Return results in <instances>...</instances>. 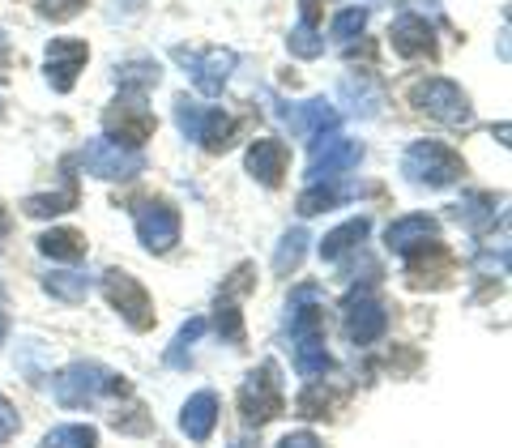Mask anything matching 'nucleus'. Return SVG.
<instances>
[{
    "label": "nucleus",
    "instance_id": "obj_1",
    "mask_svg": "<svg viewBox=\"0 0 512 448\" xmlns=\"http://www.w3.org/2000/svg\"><path fill=\"white\" fill-rule=\"evenodd\" d=\"M52 389H56V402L64 410H82V406H94L99 397H111V393H128V384L124 376H116L111 367L103 363H94V359H77L69 367H60L56 380H52Z\"/></svg>",
    "mask_w": 512,
    "mask_h": 448
},
{
    "label": "nucleus",
    "instance_id": "obj_2",
    "mask_svg": "<svg viewBox=\"0 0 512 448\" xmlns=\"http://www.w3.org/2000/svg\"><path fill=\"white\" fill-rule=\"evenodd\" d=\"M402 175L419 188H448L466 175V163L444 141H410L402 154Z\"/></svg>",
    "mask_w": 512,
    "mask_h": 448
},
{
    "label": "nucleus",
    "instance_id": "obj_3",
    "mask_svg": "<svg viewBox=\"0 0 512 448\" xmlns=\"http://www.w3.org/2000/svg\"><path fill=\"white\" fill-rule=\"evenodd\" d=\"M286 410V393H282V380H278V363L265 359L261 367H252L239 384V414H244L248 427H265L269 419H278Z\"/></svg>",
    "mask_w": 512,
    "mask_h": 448
},
{
    "label": "nucleus",
    "instance_id": "obj_4",
    "mask_svg": "<svg viewBox=\"0 0 512 448\" xmlns=\"http://www.w3.org/2000/svg\"><path fill=\"white\" fill-rule=\"evenodd\" d=\"M410 103L419 111H427L431 120L453 124V128H466L474 120L466 90H461L457 82H448V77H423V82H414L410 86Z\"/></svg>",
    "mask_w": 512,
    "mask_h": 448
},
{
    "label": "nucleus",
    "instance_id": "obj_5",
    "mask_svg": "<svg viewBox=\"0 0 512 448\" xmlns=\"http://www.w3.org/2000/svg\"><path fill=\"white\" fill-rule=\"evenodd\" d=\"M175 124H180V133L188 141H197V146H205V150H227L231 146L227 137H231L235 120L222 107H205L197 99H188V94H180V99H175Z\"/></svg>",
    "mask_w": 512,
    "mask_h": 448
},
{
    "label": "nucleus",
    "instance_id": "obj_6",
    "mask_svg": "<svg viewBox=\"0 0 512 448\" xmlns=\"http://www.w3.org/2000/svg\"><path fill=\"white\" fill-rule=\"evenodd\" d=\"M274 103V116L291 128L299 141H308L316 150L325 137L338 133V107L329 99H303V103H286V99H269Z\"/></svg>",
    "mask_w": 512,
    "mask_h": 448
},
{
    "label": "nucleus",
    "instance_id": "obj_7",
    "mask_svg": "<svg viewBox=\"0 0 512 448\" xmlns=\"http://www.w3.org/2000/svg\"><path fill=\"white\" fill-rule=\"evenodd\" d=\"M77 163H82L94 180L116 184V180H133V175L146 171V154L116 146V141H107V137H94V141H86V146L77 150Z\"/></svg>",
    "mask_w": 512,
    "mask_h": 448
},
{
    "label": "nucleus",
    "instance_id": "obj_8",
    "mask_svg": "<svg viewBox=\"0 0 512 448\" xmlns=\"http://www.w3.org/2000/svg\"><path fill=\"white\" fill-rule=\"evenodd\" d=\"M103 295H107L111 308L128 320V329H137V333L154 329V299L133 274H124V269H107L103 274Z\"/></svg>",
    "mask_w": 512,
    "mask_h": 448
},
{
    "label": "nucleus",
    "instance_id": "obj_9",
    "mask_svg": "<svg viewBox=\"0 0 512 448\" xmlns=\"http://www.w3.org/2000/svg\"><path fill=\"white\" fill-rule=\"evenodd\" d=\"M103 128H107V141H116V146H128V150H141L146 141L154 137V111L146 107V99H124L116 107H107L103 116Z\"/></svg>",
    "mask_w": 512,
    "mask_h": 448
},
{
    "label": "nucleus",
    "instance_id": "obj_10",
    "mask_svg": "<svg viewBox=\"0 0 512 448\" xmlns=\"http://www.w3.org/2000/svg\"><path fill=\"white\" fill-rule=\"evenodd\" d=\"M175 60H180L184 69L192 73V86H197L205 99L222 94V86H227V77L235 69V52H227V47H210V52H188V47H175Z\"/></svg>",
    "mask_w": 512,
    "mask_h": 448
},
{
    "label": "nucleus",
    "instance_id": "obj_11",
    "mask_svg": "<svg viewBox=\"0 0 512 448\" xmlns=\"http://www.w3.org/2000/svg\"><path fill=\"white\" fill-rule=\"evenodd\" d=\"M363 163V141H350L342 133L325 137L320 146L312 150V163H308V180L312 184H325V180H338V175L355 171Z\"/></svg>",
    "mask_w": 512,
    "mask_h": 448
},
{
    "label": "nucleus",
    "instance_id": "obj_12",
    "mask_svg": "<svg viewBox=\"0 0 512 448\" xmlns=\"http://www.w3.org/2000/svg\"><path fill=\"white\" fill-rule=\"evenodd\" d=\"M133 227H137L141 248H150V252H171L180 244V214L167 201H141V210L133 214Z\"/></svg>",
    "mask_w": 512,
    "mask_h": 448
},
{
    "label": "nucleus",
    "instance_id": "obj_13",
    "mask_svg": "<svg viewBox=\"0 0 512 448\" xmlns=\"http://www.w3.org/2000/svg\"><path fill=\"white\" fill-rule=\"evenodd\" d=\"M346 338L355 346H372L384 338V329H389V312H384V303L367 291H355L346 295V320H342Z\"/></svg>",
    "mask_w": 512,
    "mask_h": 448
},
{
    "label": "nucleus",
    "instance_id": "obj_14",
    "mask_svg": "<svg viewBox=\"0 0 512 448\" xmlns=\"http://www.w3.org/2000/svg\"><path fill=\"white\" fill-rule=\"evenodd\" d=\"M90 47L82 39H52L43 52V69H47V86L56 94H69L77 86V73L86 69Z\"/></svg>",
    "mask_w": 512,
    "mask_h": 448
},
{
    "label": "nucleus",
    "instance_id": "obj_15",
    "mask_svg": "<svg viewBox=\"0 0 512 448\" xmlns=\"http://www.w3.org/2000/svg\"><path fill=\"white\" fill-rule=\"evenodd\" d=\"M436 239H440V222L431 214H406V218H397L384 227V244H389V252H397V256H414L427 244H436Z\"/></svg>",
    "mask_w": 512,
    "mask_h": 448
},
{
    "label": "nucleus",
    "instance_id": "obj_16",
    "mask_svg": "<svg viewBox=\"0 0 512 448\" xmlns=\"http://www.w3.org/2000/svg\"><path fill=\"white\" fill-rule=\"evenodd\" d=\"M389 43H393V52L402 60L436 56V30H431L427 18H419V13H402V18H393Z\"/></svg>",
    "mask_w": 512,
    "mask_h": 448
},
{
    "label": "nucleus",
    "instance_id": "obj_17",
    "mask_svg": "<svg viewBox=\"0 0 512 448\" xmlns=\"http://www.w3.org/2000/svg\"><path fill=\"white\" fill-rule=\"evenodd\" d=\"M244 167L248 175H256L265 188H278L282 184V175H286V146L278 137H261V141H252L248 154H244Z\"/></svg>",
    "mask_w": 512,
    "mask_h": 448
},
{
    "label": "nucleus",
    "instance_id": "obj_18",
    "mask_svg": "<svg viewBox=\"0 0 512 448\" xmlns=\"http://www.w3.org/2000/svg\"><path fill=\"white\" fill-rule=\"evenodd\" d=\"M214 423H218V393H210V389H201V393H192L188 402H184V410H180V431L188 440H210V431H214Z\"/></svg>",
    "mask_w": 512,
    "mask_h": 448
},
{
    "label": "nucleus",
    "instance_id": "obj_19",
    "mask_svg": "<svg viewBox=\"0 0 512 448\" xmlns=\"http://www.w3.org/2000/svg\"><path fill=\"white\" fill-rule=\"evenodd\" d=\"M158 77H163V69H158V60H150V56L116 64V86H120V94H128V99H146V90L158 86Z\"/></svg>",
    "mask_w": 512,
    "mask_h": 448
},
{
    "label": "nucleus",
    "instance_id": "obj_20",
    "mask_svg": "<svg viewBox=\"0 0 512 448\" xmlns=\"http://www.w3.org/2000/svg\"><path fill=\"white\" fill-rule=\"evenodd\" d=\"M367 231H372V218H350V222H342V227H333L325 239H320V256H325V261H342L346 252H359Z\"/></svg>",
    "mask_w": 512,
    "mask_h": 448
},
{
    "label": "nucleus",
    "instance_id": "obj_21",
    "mask_svg": "<svg viewBox=\"0 0 512 448\" xmlns=\"http://www.w3.org/2000/svg\"><path fill=\"white\" fill-rule=\"evenodd\" d=\"M342 103L350 107V116H367V120H372L376 116V111L384 107V94L372 86V77H355V73H350V77H342Z\"/></svg>",
    "mask_w": 512,
    "mask_h": 448
},
{
    "label": "nucleus",
    "instance_id": "obj_22",
    "mask_svg": "<svg viewBox=\"0 0 512 448\" xmlns=\"http://www.w3.org/2000/svg\"><path fill=\"white\" fill-rule=\"evenodd\" d=\"M39 252L52 256V261H82L86 256V235L73 227H52L39 235Z\"/></svg>",
    "mask_w": 512,
    "mask_h": 448
},
{
    "label": "nucleus",
    "instance_id": "obj_23",
    "mask_svg": "<svg viewBox=\"0 0 512 448\" xmlns=\"http://www.w3.org/2000/svg\"><path fill=\"white\" fill-rule=\"evenodd\" d=\"M43 291L60 303H82L90 295V278L77 274V269H52V274L43 278Z\"/></svg>",
    "mask_w": 512,
    "mask_h": 448
},
{
    "label": "nucleus",
    "instance_id": "obj_24",
    "mask_svg": "<svg viewBox=\"0 0 512 448\" xmlns=\"http://www.w3.org/2000/svg\"><path fill=\"white\" fill-rule=\"evenodd\" d=\"M308 244H312V235L303 231V227L286 231V235H282V244H278V252H274V274H278V278L295 274V269L303 265V256H308Z\"/></svg>",
    "mask_w": 512,
    "mask_h": 448
},
{
    "label": "nucleus",
    "instance_id": "obj_25",
    "mask_svg": "<svg viewBox=\"0 0 512 448\" xmlns=\"http://www.w3.org/2000/svg\"><path fill=\"white\" fill-rule=\"evenodd\" d=\"M295 372L303 380H325L333 372V355L325 342H295Z\"/></svg>",
    "mask_w": 512,
    "mask_h": 448
},
{
    "label": "nucleus",
    "instance_id": "obj_26",
    "mask_svg": "<svg viewBox=\"0 0 512 448\" xmlns=\"http://www.w3.org/2000/svg\"><path fill=\"white\" fill-rule=\"evenodd\" d=\"M346 197H355V188H333V180H325V184H312V188L299 197V214H303V218L325 214V210H333V205H342Z\"/></svg>",
    "mask_w": 512,
    "mask_h": 448
},
{
    "label": "nucleus",
    "instance_id": "obj_27",
    "mask_svg": "<svg viewBox=\"0 0 512 448\" xmlns=\"http://www.w3.org/2000/svg\"><path fill=\"white\" fill-rule=\"evenodd\" d=\"M77 205V184L69 180L64 184V192H43V197H26L22 201V210L30 214V218H56V214H64V210H73Z\"/></svg>",
    "mask_w": 512,
    "mask_h": 448
},
{
    "label": "nucleus",
    "instance_id": "obj_28",
    "mask_svg": "<svg viewBox=\"0 0 512 448\" xmlns=\"http://www.w3.org/2000/svg\"><path fill=\"white\" fill-rule=\"evenodd\" d=\"M457 218L466 222L470 231H487L495 222V197H491V192H466L461 205H457Z\"/></svg>",
    "mask_w": 512,
    "mask_h": 448
},
{
    "label": "nucleus",
    "instance_id": "obj_29",
    "mask_svg": "<svg viewBox=\"0 0 512 448\" xmlns=\"http://www.w3.org/2000/svg\"><path fill=\"white\" fill-rule=\"evenodd\" d=\"M43 448H99V431L90 423H64L43 436Z\"/></svg>",
    "mask_w": 512,
    "mask_h": 448
},
{
    "label": "nucleus",
    "instance_id": "obj_30",
    "mask_svg": "<svg viewBox=\"0 0 512 448\" xmlns=\"http://www.w3.org/2000/svg\"><path fill=\"white\" fill-rule=\"evenodd\" d=\"M299 419H329V410H333V393L325 389V380H308L303 384V393H299Z\"/></svg>",
    "mask_w": 512,
    "mask_h": 448
},
{
    "label": "nucleus",
    "instance_id": "obj_31",
    "mask_svg": "<svg viewBox=\"0 0 512 448\" xmlns=\"http://www.w3.org/2000/svg\"><path fill=\"white\" fill-rule=\"evenodd\" d=\"M205 329H210V325H205V320L201 316H192L188 320V325H180V333H175V338H171V346H167V367H188V355H192V342H197L201 338V333Z\"/></svg>",
    "mask_w": 512,
    "mask_h": 448
},
{
    "label": "nucleus",
    "instance_id": "obj_32",
    "mask_svg": "<svg viewBox=\"0 0 512 448\" xmlns=\"http://www.w3.org/2000/svg\"><path fill=\"white\" fill-rule=\"evenodd\" d=\"M286 47H291V56L299 60H316V56H325V39H320V30L308 26V22H299L291 30V39H286Z\"/></svg>",
    "mask_w": 512,
    "mask_h": 448
},
{
    "label": "nucleus",
    "instance_id": "obj_33",
    "mask_svg": "<svg viewBox=\"0 0 512 448\" xmlns=\"http://www.w3.org/2000/svg\"><path fill=\"white\" fill-rule=\"evenodd\" d=\"M363 26H367V9H342L338 18H333V26H329V39L350 43V39L363 35Z\"/></svg>",
    "mask_w": 512,
    "mask_h": 448
},
{
    "label": "nucleus",
    "instance_id": "obj_34",
    "mask_svg": "<svg viewBox=\"0 0 512 448\" xmlns=\"http://www.w3.org/2000/svg\"><path fill=\"white\" fill-rule=\"evenodd\" d=\"M214 329L227 338L231 346H239L244 342V320H239V312H235V303H218V316H214Z\"/></svg>",
    "mask_w": 512,
    "mask_h": 448
},
{
    "label": "nucleus",
    "instance_id": "obj_35",
    "mask_svg": "<svg viewBox=\"0 0 512 448\" xmlns=\"http://www.w3.org/2000/svg\"><path fill=\"white\" fill-rule=\"evenodd\" d=\"M13 436H18V410H13L9 397L0 393V444H9Z\"/></svg>",
    "mask_w": 512,
    "mask_h": 448
},
{
    "label": "nucleus",
    "instance_id": "obj_36",
    "mask_svg": "<svg viewBox=\"0 0 512 448\" xmlns=\"http://www.w3.org/2000/svg\"><path fill=\"white\" fill-rule=\"evenodd\" d=\"M248 286H252V265H239V269H235V274H231V282H227V286H222V299H227V303H231L235 295H244V291H248Z\"/></svg>",
    "mask_w": 512,
    "mask_h": 448
},
{
    "label": "nucleus",
    "instance_id": "obj_37",
    "mask_svg": "<svg viewBox=\"0 0 512 448\" xmlns=\"http://www.w3.org/2000/svg\"><path fill=\"white\" fill-rule=\"evenodd\" d=\"M82 5H86V0H43V13H47V18H56V22H64V18H73Z\"/></svg>",
    "mask_w": 512,
    "mask_h": 448
},
{
    "label": "nucleus",
    "instance_id": "obj_38",
    "mask_svg": "<svg viewBox=\"0 0 512 448\" xmlns=\"http://www.w3.org/2000/svg\"><path fill=\"white\" fill-rule=\"evenodd\" d=\"M278 448H320V440L312 436V431H291V436H282Z\"/></svg>",
    "mask_w": 512,
    "mask_h": 448
},
{
    "label": "nucleus",
    "instance_id": "obj_39",
    "mask_svg": "<svg viewBox=\"0 0 512 448\" xmlns=\"http://www.w3.org/2000/svg\"><path fill=\"white\" fill-rule=\"evenodd\" d=\"M5 235H9V214L0 210V244H5Z\"/></svg>",
    "mask_w": 512,
    "mask_h": 448
},
{
    "label": "nucleus",
    "instance_id": "obj_40",
    "mask_svg": "<svg viewBox=\"0 0 512 448\" xmlns=\"http://www.w3.org/2000/svg\"><path fill=\"white\" fill-rule=\"evenodd\" d=\"M5 333H9V320L0 316V346H5Z\"/></svg>",
    "mask_w": 512,
    "mask_h": 448
},
{
    "label": "nucleus",
    "instance_id": "obj_41",
    "mask_svg": "<svg viewBox=\"0 0 512 448\" xmlns=\"http://www.w3.org/2000/svg\"><path fill=\"white\" fill-rule=\"evenodd\" d=\"M5 47H9V43H5V30H0V64H5Z\"/></svg>",
    "mask_w": 512,
    "mask_h": 448
}]
</instances>
